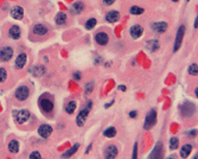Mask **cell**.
I'll return each mask as SVG.
<instances>
[{
	"label": "cell",
	"instance_id": "cell-1",
	"mask_svg": "<svg viewBox=\"0 0 198 159\" xmlns=\"http://www.w3.org/2000/svg\"><path fill=\"white\" fill-rule=\"evenodd\" d=\"M93 106V102H88V105L84 107V109H82L81 112H80V114L77 115V119H76V122H77V125L80 126V127H82L83 125H84V122H86V120H87V116H88V114H89V110H90V107Z\"/></svg>",
	"mask_w": 198,
	"mask_h": 159
},
{
	"label": "cell",
	"instance_id": "cell-2",
	"mask_svg": "<svg viewBox=\"0 0 198 159\" xmlns=\"http://www.w3.org/2000/svg\"><path fill=\"white\" fill-rule=\"evenodd\" d=\"M157 122V113L154 109H151L147 115H146V120H145V129H150L152 128Z\"/></svg>",
	"mask_w": 198,
	"mask_h": 159
},
{
	"label": "cell",
	"instance_id": "cell-3",
	"mask_svg": "<svg viewBox=\"0 0 198 159\" xmlns=\"http://www.w3.org/2000/svg\"><path fill=\"white\" fill-rule=\"evenodd\" d=\"M30 95V89L26 86H22L16 90V99L18 101H25Z\"/></svg>",
	"mask_w": 198,
	"mask_h": 159
},
{
	"label": "cell",
	"instance_id": "cell-4",
	"mask_svg": "<svg viewBox=\"0 0 198 159\" xmlns=\"http://www.w3.org/2000/svg\"><path fill=\"white\" fill-rule=\"evenodd\" d=\"M13 56V49L11 46H4L0 49V61L1 62H7L12 58Z\"/></svg>",
	"mask_w": 198,
	"mask_h": 159
},
{
	"label": "cell",
	"instance_id": "cell-5",
	"mask_svg": "<svg viewBox=\"0 0 198 159\" xmlns=\"http://www.w3.org/2000/svg\"><path fill=\"white\" fill-rule=\"evenodd\" d=\"M184 33H185V26L182 25L178 31H177V36H176V42H174V48H173V51H177L180 45H182V42H183V37H184Z\"/></svg>",
	"mask_w": 198,
	"mask_h": 159
},
{
	"label": "cell",
	"instance_id": "cell-6",
	"mask_svg": "<svg viewBox=\"0 0 198 159\" xmlns=\"http://www.w3.org/2000/svg\"><path fill=\"white\" fill-rule=\"evenodd\" d=\"M95 42H96L99 45H101V46H104V45H107L108 42H109V36H108L106 32L100 31L95 34Z\"/></svg>",
	"mask_w": 198,
	"mask_h": 159
},
{
	"label": "cell",
	"instance_id": "cell-7",
	"mask_svg": "<svg viewBox=\"0 0 198 159\" xmlns=\"http://www.w3.org/2000/svg\"><path fill=\"white\" fill-rule=\"evenodd\" d=\"M39 106H40L42 110L45 112V113H50L54 109V102L49 99H42L39 101Z\"/></svg>",
	"mask_w": 198,
	"mask_h": 159
},
{
	"label": "cell",
	"instance_id": "cell-8",
	"mask_svg": "<svg viewBox=\"0 0 198 159\" xmlns=\"http://www.w3.org/2000/svg\"><path fill=\"white\" fill-rule=\"evenodd\" d=\"M142 33H144V28L141 25H139V24L133 25L132 28L130 29V34H131V37H132L133 39L140 38L142 36Z\"/></svg>",
	"mask_w": 198,
	"mask_h": 159
},
{
	"label": "cell",
	"instance_id": "cell-9",
	"mask_svg": "<svg viewBox=\"0 0 198 159\" xmlns=\"http://www.w3.org/2000/svg\"><path fill=\"white\" fill-rule=\"evenodd\" d=\"M32 32L34 33V34H36V36L43 37V36L48 34V32H49V29H48V28H46L44 24H36V25L33 26Z\"/></svg>",
	"mask_w": 198,
	"mask_h": 159
},
{
	"label": "cell",
	"instance_id": "cell-10",
	"mask_svg": "<svg viewBox=\"0 0 198 159\" xmlns=\"http://www.w3.org/2000/svg\"><path fill=\"white\" fill-rule=\"evenodd\" d=\"M11 17L13 19H16V20L23 19V17H24V10H23V7H20V6L12 7V10H11Z\"/></svg>",
	"mask_w": 198,
	"mask_h": 159
},
{
	"label": "cell",
	"instance_id": "cell-11",
	"mask_svg": "<svg viewBox=\"0 0 198 159\" xmlns=\"http://www.w3.org/2000/svg\"><path fill=\"white\" fill-rule=\"evenodd\" d=\"M118 156V149L114 145H109L104 150V158L106 159H114Z\"/></svg>",
	"mask_w": 198,
	"mask_h": 159
},
{
	"label": "cell",
	"instance_id": "cell-12",
	"mask_svg": "<svg viewBox=\"0 0 198 159\" xmlns=\"http://www.w3.org/2000/svg\"><path fill=\"white\" fill-rule=\"evenodd\" d=\"M167 28H168V25L166 22H156L152 24L153 31L157 32V33H164L167 30Z\"/></svg>",
	"mask_w": 198,
	"mask_h": 159
},
{
	"label": "cell",
	"instance_id": "cell-13",
	"mask_svg": "<svg viewBox=\"0 0 198 159\" xmlns=\"http://www.w3.org/2000/svg\"><path fill=\"white\" fill-rule=\"evenodd\" d=\"M20 34H22V30L18 25H12L8 30V36L12 38V39H19L20 38Z\"/></svg>",
	"mask_w": 198,
	"mask_h": 159
},
{
	"label": "cell",
	"instance_id": "cell-14",
	"mask_svg": "<svg viewBox=\"0 0 198 159\" xmlns=\"http://www.w3.org/2000/svg\"><path fill=\"white\" fill-rule=\"evenodd\" d=\"M120 19V13L118 11H109L106 14V20L108 23H116Z\"/></svg>",
	"mask_w": 198,
	"mask_h": 159
},
{
	"label": "cell",
	"instance_id": "cell-15",
	"mask_svg": "<svg viewBox=\"0 0 198 159\" xmlns=\"http://www.w3.org/2000/svg\"><path fill=\"white\" fill-rule=\"evenodd\" d=\"M29 118H30V112L29 110H20V112H18L17 113V121L19 122V124H24V122H26L28 120H29Z\"/></svg>",
	"mask_w": 198,
	"mask_h": 159
},
{
	"label": "cell",
	"instance_id": "cell-16",
	"mask_svg": "<svg viewBox=\"0 0 198 159\" xmlns=\"http://www.w3.org/2000/svg\"><path fill=\"white\" fill-rule=\"evenodd\" d=\"M26 61H28V55L26 54H20L16 58V68L17 69H23L26 64Z\"/></svg>",
	"mask_w": 198,
	"mask_h": 159
},
{
	"label": "cell",
	"instance_id": "cell-17",
	"mask_svg": "<svg viewBox=\"0 0 198 159\" xmlns=\"http://www.w3.org/2000/svg\"><path fill=\"white\" fill-rule=\"evenodd\" d=\"M38 133H39L40 137L48 138V137L52 133V127L49 126V125H42V126L39 127V129H38Z\"/></svg>",
	"mask_w": 198,
	"mask_h": 159
},
{
	"label": "cell",
	"instance_id": "cell-18",
	"mask_svg": "<svg viewBox=\"0 0 198 159\" xmlns=\"http://www.w3.org/2000/svg\"><path fill=\"white\" fill-rule=\"evenodd\" d=\"M66 20H68V16H66V13H64V12H60L55 17V23L57 25H60V26L61 25H64L66 23Z\"/></svg>",
	"mask_w": 198,
	"mask_h": 159
},
{
	"label": "cell",
	"instance_id": "cell-19",
	"mask_svg": "<svg viewBox=\"0 0 198 159\" xmlns=\"http://www.w3.org/2000/svg\"><path fill=\"white\" fill-rule=\"evenodd\" d=\"M83 10H84V4L81 2V1H76V2L72 4V6H71V12H72L74 14H80V13H82Z\"/></svg>",
	"mask_w": 198,
	"mask_h": 159
},
{
	"label": "cell",
	"instance_id": "cell-20",
	"mask_svg": "<svg viewBox=\"0 0 198 159\" xmlns=\"http://www.w3.org/2000/svg\"><path fill=\"white\" fill-rule=\"evenodd\" d=\"M147 49L151 51V52H156L158 49H159V42L156 40V39H152V40H148L147 44H146Z\"/></svg>",
	"mask_w": 198,
	"mask_h": 159
},
{
	"label": "cell",
	"instance_id": "cell-21",
	"mask_svg": "<svg viewBox=\"0 0 198 159\" xmlns=\"http://www.w3.org/2000/svg\"><path fill=\"white\" fill-rule=\"evenodd\" d=\"M191 151H192V146L191 145H184L183 147H182V150H180V156L183 157V158H188L189 156H190V153H191Z\"/></svg>",
	"mask_w": 198,
	"mask_h": 159
},
{
	"label": "cell",
	"instance_id": "cell-22",
	"mask_svg": "<svg viewBox=\"0 0 198 159\" xmlns=\"http://www.w3.org/2000/svg\"><path fill=\"white\" fill-rule=\"evenodd\" d=\"M78 147H80V145H78V144H75V145H74V147L69 149L66 152H64V153L62 155V157H63V158H69V157H71V156H72V155H74V153L78 150Z\"/></svg>",
	"mask_w": 198,
	"mask_h": 159
},
{
	"label": "cell",
	"instance_id": "cell-23",
	"mask_svg": "<svg viewBox=\"0 0 198 159\" xmlns=\"http://www.w3.org/2000/svg\"><path fill=\"white\" fill-rule=\"evenodd\" d=\"M8 150L12 152V153H17L19 151V143L17 140H12L10 144H8Z\"/></svg>",
	"mask_w": 198,
	"mask_h": 159
},
{
	"label": "cell",
	"instance_id": "cell-24",
	"mask_svg": "<svg viewBox=\"0 0 198 159\" xmlns=\"http://www.w3.org/2000/svg\"><path fill=\"white\" fill-rule=\"evenodd\" d=\"M144 8L142 7H139V6H132L131 8H130V13L133 14V16H140V14H142L144 13Z\"/></svg>",
	"mask_w": 198,
	"mask_h": 159
},
{
	"label": "cell",
	"instance_id": "cell-25",
	"mask_svg": "<svg viewBox=\"0 0 198 159\" xmlns=\"http://www.w3.org/2000/svg\"><path fill=\"white\" fill-rule=\"evenodd\" d=\"M75 109H76V102H75V101L68 102V105L66 106V113H68V114H72V113L75 112Z\"/></svg>",
	"mask_w": 198,
	"mask_h": 159
},
{
	"label": "cell",
	"instance_id": "cell-26",
	"mask_svg": "<svg viewBox=\"0 0 198 159\" xmlns=\"http://www.w3.org/2000/svg\"><path fill=\"white\" fill-rule=\"evenodd\" d=\"M96 24H98V20H96L95 18H90V19L87 20L86 28H87V30H93V29L96 26Z\"/></svg>",
	"mask_w": 198,
	"mask_h": 159
},
{
	"label": "cell",
	"instance_id": "cell-27",
	"mask_svg": "<svg viewBox=\"0 0 198 159\" xmlns=\"http://www.w3.org/2000/svg\"><path fill=\"white\" fill-rule=\"evenodd\" d=\"M103 134H104V137H107V138H113V137L116 135V129L114 127H109L103 132Z\"/></svg>",
	"mask_w": 198,
	"mask_h": 159
},
{
	"label": "cell",
	"instance_id": "cell-28",
	"mask_svg": "<svg viewBox=\"0 0 198 159\" xmlns=\"http://www.w3.org/2000/svg\"><path fill=\"white\" fill-rule=\"evenodd\" d=\"M178 144H179L178 138H176V137L171 138V140H170V149H171V150H176V149L178 147Z\"/></svg>",
	"mask_w": 198,
	"mask_h": 159
},
{
	"label": "cell",
	"instance_id": "cell-29",
	"mask_svg": "<svg viewBox=\"0 0 198 159\" xmlns=\"http://www.w3.org/2000/svg\"><path fill=\"white\" fill-rule=\"evenodd\" d=\"M189 74L192 75V76H196V75H197L198 74V65L197 64L194 63L189 66Z\"/></svg>",
	"mask_w": 198,
	"mask_h": 159
},
{
	"label": "cell",
	"instance_id": "cell-30",
	"mask_svg": "<svg viewBox=\"0 0 198 159\" xmlns=\"http://www.w3.org/2000/svg\"><path fill=\"white\" fill-rule=\"evenodd\" d=\"M44 72H45V69L43 66H36L34 68V71H33V75L34 76H42Z\"/></svg>",
	"mask_w": 198,
	"mask_h": 159
},
{
	"label": "cell",
	"instance_id": "cell-31",
	"mask_svg": "<svg viewBox=\"0 0 198 159\" xmlns=\"http://www.w3.org/2000/svg\"><path fill=\"white\" fill-rule=\"evenodd\" d=\"M7 78V71L4 68H0V83L5 82Z\"/></svg>",
	"mask_w": 198,
	"mask_h": 159
},
{
	"label": "cell",
	"instance_id": "cell-32",
	"mask_svg": "<svg viewBox=\"0 0 198 159\" xmlns=\"http://www.w3.org/2000/svg\"><path fill=\"white\" fill-rule=\"evenodd\" d=\"M40 158H42V156H40V153L37 152V151H34V152H32V153L30 155V159H40Z\"/></svg>",
	"mask_w": 198,
	"mask_h": 159
},
{
	"label": "cell",
	"instance_id": "cell-33",
	"mask_svg": "<svg viewBox=\"0 0 198 159\" xmlns=\"http://www.w3.org/2000/svg\"><path fill=\"white\" fill-rule=\"evenodd\" d=\"M92 90H93V84H92V83H88V84L86 86V93L89 94Z\"/></svg>",
	"mask_w": 198,
	"mask_h": 159
},
{
	"label": "cell",
	"instance_id": "cell-34",
	"mask_svg": "<svg viewBox=\"0 0 198 159\" xmlns=\"http://www.w3.org/2000/svg\"><path fill=\"white\" fill-rule=\"evenodd\" d=\"M102 1H103V4L106 6H110V5H113L115 2V0H102Z\"/></svg>",
	"mask_w": 198,
	"mask_h": 159
},
{
	"label": "cell",
	"instance_id": "cell-35",
	"mask_svg": "<svg viewBox=\"0 0 198 159\" xmlns=\"http://www.w3.org/2000/svg\"><path fill=\"white\" fill-rule=\"evenodd\" d=\"M72 76H74V78H75L76 81H80V80H81V75H80V72H75Z\"/></svg>",
	"mask_w": 198,
	"mask_h": 159
},
{
	"label": "cell",
	"instance_id": "cell-36",
	"mask_svg": "<svg viewBox=\"0 0 198 159\" xmlns=\"http://www.w3.org/2000/svg\"><path fill=\"white\" fill-rule=\"evenodd\" d=\"M133 159H136V144L134 145V150H133Z\"/></svg>",
	"mask_w": 198,
	"mask_h": 159
},
{
	"label": "cell",
	"instance_id": "cell-37",
	"mask_svg": "<svg viewBox=\"0 0 198 159\" xmlns=\"http://www.w3.org/2000/svg\"><path fill=\"white\" fill-rule=\"evenodd\" d=\"M130 116H131V118H135V116H136V112H135V110L131 112V113H130Z\"/></svg>",
	"mask_w": 198,
	"mask_h": 159
},
{
	"label": "cell",
	"instance_id": "cell-38",
	"mask_svg": "<svg viewBox=\"0 0 198 159\" xmlns=\"http://www.w3.org/2000/svg\"><path fill=\"white\" fill-rule=\"evenodd\" d=\"M189 134L194 137V135H196V134H197V132H196V131H191V132H189Z\"/></svg>",
	"mask_w": 198,
	"mask_h": 159
},
{
	"label": "cell",
	"instance_id": "cell-39",
	"mask_svg": "<svg viewBox=\"0 0 198 159\" xmlns=\"http://www.w3.org/2000/svg\"><path fill=\"white\" fill-rule=\"evenodd\" d=\"M119 89H121L122 92H125V90H126V87H125V86H119Z\"/></svg>",
	"mask_w": 198,
	"mask_h": 159
},
{
	"label": "cell",
	"instance_id": "cell-40",
	"mask_svg": "<svg viewBox=\"0 0 198 159\" xmlns=\"http://www.w3.org/2000/svg\"><path fill=\"white\" fill-rule=\"evenodd\" d=\"M167 159H177V156H174V155H171V156H170V157H168Z\"/></svg>",
	"mask_w": 198,
	"mask_h": 159
},
{
	"label": "cell",
	"instance_id": "cell-41",
	"mask_svg": "<svg viewBox=\"0 0 198 159\" xmlns=\"http://www.w3.org/2000/svg\"><path fill=\"white\" fill-rule=\"evenodd\" d=\"M195 28L197 29V17H196V20H195Z\"/></svg>",
	"mask_w": 198,
	"mask_h": 159
},
{
	"label": "cell",
	"instance_id": "cell-42",
	"mask_svg": "<svg viewBox=\"0 0 198 159\" xmlns=\"http://www.w3.org/2000/svg\"><path fill=\"white\" fill-rule=\"evenodd\" d=\"M172 1H173V2H177V1H179V0H172Z\"/></svg>",
	"mask_w": 198,
	"mask_h": 159
}]
</instances>
